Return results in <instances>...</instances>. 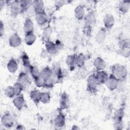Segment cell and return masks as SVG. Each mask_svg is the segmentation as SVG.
<instances>
[{
	"label": "cell",
	"instance_id": "33",
	"mask_svg": "<svg viewBox=\"0 0 130 130\" xmlns=\"http://www.w3.org/2000/svg\"><path fill=\"white\" fill-rule=\"evenodd\" d=\"M4 93L6 96L9 98H13L16 96L14 88L13 86H7L5 89Z\"/></svg>",
	"mask_w": 130,
	"mask_h": 130
},
{
	"label": "cell",
	"instance_id": "13",
	"mask_svg": "<svg viewBox=\"0 0 130 130\" xmlns=\"http://www.w3.org/2000/svg\"><path fill=\"white\" fill-rule=\"evenodd\" d=\"M107 37V30L105 27H101L96 32L95 40L98 44L103 43Z\"/></svg>",
	"mask_w": 130,
	"mask_h": 130
},
{
	"label": "cell",
	"instance_id": "32",
	"mask_svg": "<svg viewBox=\"0 0 130 130\" xmlns=\"http://www.w3.org/2000/svg\"><path fill=\"white\" fill-rule=\"evenodd\" d=\"M55 81L56 78L54 75H53L52 76L45 80L44 87H46L47 88H52L55 83Z\"/></svg>",
	"mask_w": 130,
	"mask_h": 130
},
{
	"label": "cell",
	"instance_id": "18",
	"mask_svg": "<svg viewBox=\"0 0 130 130\" xmlns=\"http://www.w3.org/2000/svg\"><path fill=\"white\" fill-rule=\"evenodd\" d=\"M17 82L25 88L29 84V78L28 75L24 72H20L18 77Z\"/></svg>",
	"mask_w": 130,
	"mask_h": 130
},
{
	"label": "cell",
	"instance_id": "5",
	"mask_svg": "<svg viewBox=\"0 0 130 130\" xmlns=\"http://www.w3.org/2000/svg\"><path fill=\"white\" fill-rule=\"evenodd\" d=\"M8 41L10 46L13 48L19 46L22 43L21 38L17 33H14L11 35Z\"/></svg>",
	"mask_w": 130,
	"mask_h": 130
},
{
	"label": "cell",
	"instance_id": "35",
	"mask_svg": "<svg viewBox=\"0 0 130 130\" xmlns=\"http://www.w3.org/2000/svg\"><path fill=\"white\" fill-rule=\"evenodd\" d=\"M28 70L31 76L34 79H35L40 76V72L39 71L37 67L34 66H31Z\"/></svg>",
	"mask_w": 130,
	"mask_h": 130
},
{
	"label": "cell",
	"instance_id": "11",
	"mask_svg": "<svg viewBox=\"0 0 130 130\" xmlns=\"http://www.w3.org/2000/svg\"><path fill=\"white\" fill-rule=\"evenodd\" d=\"M85 25L92 27L96 23V17L93 12H88L84 18Z\"/></svg>",
	"mask_w": 130,
	"mask_h": 130
},
{
	"label": "cell",
	"instance_id": "39",
	"mask_svg": "<svg viewBox=\"0 0 130 130\" xmlns=\"http://www.w3.org/2000/svg\"><path fill=\"white\" fill-rule=\"evenodd\" d=\"M125 80H118L116 89L118 91L122 92L124 90L125 86Z\"/></svg>",
	"mask_w": 130,
	"mask_h": 130
},
{
	"label": "cell",
	"instance_id": "30",
	"mask_svg": "<svg viewBox=\"0 0 130 130\" xmlns=\"http://www.w3.org/2000/svg\"><path fill=\"white\" fill-rule=\"evenodd\" d=\"M124 115V110L122 108L117 109L114 113L113 119L114 121H122Z\"/></svg>",
	"mask_w": 130,
	"mask_h": 130
},
{
	"label": "cell",
	"instance_id": "42",
	"mask_svg": "<svg viewBox=\"0 0 130 130\" xmlns=\"http://www.w3.org/2000/svg\"><path fill=\"white\" fill-rule=\"evenodd\" d=\"M113 127L115 129H122L123 127L122 121H115L113 124Z\"/></svg>",
	"mask_w": 130,
	"mask_h": 130
},
{
	"label": "cell",
	"instance_id": "38",
	"mask_svg": "<svg viewBox=\"0 0 130 130\" xmlns=\"http://www.w3.org/2000/svg\"><path fill=\"white\" fill-rule=\"evenodd\" d=\"M13 86V87L14 88V90H15L16 96L20 95L21 92H22V91H23V90L24 88L23 87V86L22 85H21L18 82H17L15 83H14V85Z\"/></svg>",
	"mask_w": 130,
	"mask_h": 130
},
{
	"label": "cell",
	"instance_id": "28",
	"mask_svg": "<svg viewBox=\"0 0 130 130\" xmlns=\"http://www.w3.org/2000/svg\"><path fill=\"white\" fill-rule=\"evenodd\" d=\"M36 40V36L33 33H29L25 34L24 37V41L25 44L28 46H31L35 42Z\"/></svg>",
	"mask_w": 130,
	"mask_h": 130
},
{
	"label": "cell",
	"instance_id": "29",
	"mask_svg": "<svg viewBox=\"0 0 130 130\" xmlns=\"http://www.w3.org/2000/svg\"><path fill=\"white\" fill-rule=\"evenodd\" d=\"M86 61V57L83 53H80L76 56V66L79 68L84 67Z\"/></svg>",
	"mask_w": 130,
	"mask_h": 130
},
{
	"label": "cell",
	"instance_id": "47",
	"mask_svg": "<svg viewBox=\"0 0 130 130\" xmlns=\"http://www.w3.org/2000/svg\"><path fill=\"white\" fill-rule=\"evenodd\" d=\"M16 129H24V128L23 127L22 125H20V124H19L17 125V126L16 127Z\"/></svg>",
	"mask_w": 130,
	"mask_h": 130
},
{
	"label": "cell",
	"instance_id": "45",
	"mask_svg": "<svg viewBox=\"0 0 130 130\" xmlns=\"http://www.w3.org/2000/svg\"><path fill=\"white\" fill-rule=\"evenodd\" d=\"M55 44V45H56L57 50L59 49H61L63 47V44L59 40H56Z\"/></svg>",
	"mask_w": 130,
	"mask_h": 130
},
{
	"label": "cell",
	"instance_id": "3",
	"mask_svg": "<svg viewBox=\"0 0 130 130\" xmlns=\"http://www.w3.org/2000/svg\"><path fill=\"white\" fill-rule=\"evenodd\" d=\"M10 9L12 16L17 17L19 14L22 13L21 1H13L10 5Z\"/></svg>",
	"mask_w": 130,
	"mask_h": 130
},
{
	"label": "cell",
	"instance_id": "20",
	"mask_svg": "<svg viewBox=\"0 0 130 130\" xmlns=\"http://www.w3.org/2000/svg\"><path fill=\"white\" fill-rule=\"evenodd\" d=\"M75 16L78 20H82L85 17V10L82 5H79L76 6L74 10Z\"/></svg>",
	"mask_w": 130,
	"mask_h": 130
},
{
	"label": "cell",
	"instance_id": "6",
	"mask_svg": "<svg viewBox=\"0 0 130 130\" xmlns=\"http://www.w3.org/2000/svg\"><path fill=\"white\" fill-rule=\"evenodd\" d=\"M118 80L112 74L109 76L106 82V85L110 91H113L116 89Z\"/></svg>",
	"mask_w": 130,
	"mask_h": 130
},
{
	"label": "cell",
	"instance_id": "43",
	"mask_svg": "<svg viewBox=\"0 0 130 130\" xmlns=\"http://www.w3.org/2000/svg\"><path fill=\"white\" fill-rule=\"evenodd\" d=\"M66 3L64 1H56L54 2V5L56 9L61 8Z\"/></svg>",
	"mask_w": 130,
	"mask_h": 130
},
{
	"label": "cell",
	"instance_id": "8",
	"mask_svg": "<svg viewBox=\"0 0 130 130\" xmlns=\"http://www.w3.org/2000/svg\"><path fill=\"white\" fill-rule=\"evenodd\" d=\"M52 70L56 81L57 80L58 81L61 80L63 78V72L59 64L57 62L53 63L52 64Z\"/></svg>",
	"mask_w": 130,
	"mask_h": 130
},
{
	"label": "cell",
	"instance_id": "12",
	"mask_svg": "<svg viewBox=\"0 0 130 130\" xmlns=\"http://www.w3.org/2000/svg\"><path fill=\"white\" fill-rule=\"evenodd\" d=\"M70 99L68 95L64 92L63 93L59 100V109H67L70 106Z\"/></svg>",
	"mask_w": 130,
	"mask_h": 130
},
{
	"label": "cell",
	"instance_id": "41",
	"mask_svg": "<svg viewBox=\"0 0 130 130\" xmlns=\"http://www.w3.org/2000/svg\"><path fill=\"white\" fill-rule=\"evenodd\" d=\"M119 46L120 49L129 48V42L128 39H123L119 42Z\"/></svg>",
	"mask_w": 130,
	"mask_h": 130
},
{
	"label": "cell",
	"instance_id": "26",
	"mask_svg": "<svg viewBox=\"0 0 130 130\" xmlns=\"http://www.w3.org/2000/svg\"><path fill=\"white\" fill-rule=\"evenodd\" d=\"M20 58H21L23 66L25 68L28 69L31 67V65L30 62L29 56L27 55V54L24 51L22 52L20 55Z\"/></svg>",
	"mask_w": 130,
	"mask_h": 130
},
{
	"label": "cell",
	"instance_id": "23",
	"mask_svg": "<svg viewBox=\"0 0 130 130\" xmlns=\"http://www.w3.org/2000/svg\"><path fill=\"white\" fill-rule=\"evenodd\" d=\"M45 48L48 53L50 54H54L58 51L55 44L50 40L45 43Z\"/></svg>",
	"mask_w": 130,
	"mask_h": 130
},
{
	"label": "cell",
	"instance_id": "46",
	"mask_svg": "<svg viewBox=\"0 0 130 130\" xmlns=\"http://www.w3.org/2000/svg\"><path fill=\"white\" fill-rule=\"evenodd\" d=\"M4 32V26L3 22L1 21V26H0V36L1 37H2L3 35Z\"/></svg>",
	"mask_w": 130,
	"mask_h": 130
},
{
	"label": "cell",
	"instance_id": "16",
	"mask_svg": "<svg viewBox=\"0 0 130 130\" xmlns=\"http://www.w3.org/2000/svg\"><path fill=\"white\" fill-rule=\"evenodd\" d=\"M93 65L95 70L97 71H99L105 69L106 67V63L102 58L98 57L93 61Z\"/></svg>",
	"mask_w": 130,
	"mask_h": 130
},
{
	"label": "cell",
	"instance_id": "10",
	"mask_svg": "<svg viewBox=\"0 0 130 130\" xmlns=\"http://www.w3.org/2000/svg\"><path fill=\"white\" fill-rule=\"evenodd\" d=\"M103 23L104 25V27L107 29H111L115 23V19L113 16L110 14H106L103 19Z\"/></svg>",
	"mask_w": 130,
	"mask_h": 130
},
{
	"label": "cell",
	"instance_id": "44",
	"mask_svg": "<svg viewBox=\"0 0 130 130\" xmlns=\"http://www.w3.org/2000/svg\"><path fill=\"white\" fill-rule=\"evenodd\" d=\"M92 31V27L85 25L83 27V32L86 36H90Z\"/></svg>",
	"mask_w": 130,
	"mask_h": 130
},
{
	"label": "cell",
	"instance_id": "14",
	"mask_svg": "<svg viewBox=\"0 0 130 130\" xmlns=\"http://www.w3.org/2000/svg\"><path fill=\"white\" fill-rule=\"evenodd\" d=\"M23 31L25 34L33 32L34 25L32 21L30 18H26L24 21L23 26Z\"/></svg>",
	"mask_w": 130,
	"mask_h": 130
},
{
	"label": "cell",
	"instance_id": "24",
	"mask_svg": "<svg viewBox=\"0 0 130 130\" xmlns=\"http://www.w3.org/2000/svg\"><path fill=\"white\" fill-rule=\"evenodd\" d=\"M130 7V3L128 1H123L119 2L118 6L119 11L122 14H125L128 12Z\"/></svg>",
	"mask_w": 130,
	"mask_h": 130
},
{
	"label": "cell",
	"instance_id": "27",
	"mask_svg": "<svg viewBox=\"0 0 130 130\" xmlns=\"http://www.w3.org/2000/svg\"><path fill=\"white\" fill-rule=\"evenodd\" d=\"M40 75L45 80L47 78L52 76L53 75V74L52 69H51L49 67H46L41 70V71H40Z\"/></svg>",
	"mask_w": 130,
	"mask_h": 130
},
{
	"label": "cell",
	"instance_id": "15",
	"mask_svg": "<svg viewBox=\"0 0 130 130\" xmlns=\"http://www.w3.org/2000/svg\"><path fill=\"white\" fill-rule=\"evenodd\" d=\"M54 124L56 127H62L66 124V118L64 115L61 113H59L54 118Z\"/></svg>",
	"mask_w": 130,
	"mask_h": 130
},
{
	"label": "cell",
	"instance_id": "17",
	"mask_svg": "<svg viewBox=\"0 0 130 130\" xmlns=\"http://www.w3.org/2000/svg\"><path fill=\"white\" fill-rule=\"evenodd\" d=\"M95 76L99 84H105L109 77L107 72L104 70L97 71V73Z\"/></svg>",
	"mask_w": 130,
	"mask_h": 130
},
{
	"label": "cell",
	"instance_id": "40",
	"mask_svg": "<svg viewBox=\"0 0 130 130\" xmlns=\"http://www.w3.org/2000/svg\"><path fill=\"white\" fill-rule=\"evenodd\" d=\"M118 53H119L121 55L123 56L124 57H128L130 54L129 48L119 49L118 51Z\"/></svg>",
	"mask_w": 130,
	"mask_h": 130
},
{
	"label": "cell",
	"instance_id": "7",
	"mask_svg": "<svg viewBox=\"0 0 130 130\" xmlns=\"http://www.w3.org/2000/svg\"><path fill=\"white\" fill-rule=\"evenodd\" d=\"M35 19L37 23L40 26H43L46 24L48 20V17L47 14L44 11L36 13Z\"/></svg>",
	"mask_w": 130,
	"mask_h": 130
},
{
	"label": "cell",
	"instance_id": "9",
	"mask_svg": "<svg viewBox=\"0 0 130 130\" xmlns=\"http://www.w3.org/2000/svg\"><path fill=\"white\" fill-rule=\"evenodd\" d=\"M13 103L14 107L18 110H21L25 105V99L21 94L16 96L13 99Z\"/></svg>",
	"mask_w": 130,
	"mask_h": 130
},
{
	"label": "cell",
	"instance_id": "36",
	"mask_svg": "<svg viewBox=\"0 0 130 130\" xmlns=\"http://www.w3.org/2000/svg\"><path fill=\"white\" fill-rule=\"evenodd\" d=\"M87 73L88 72L86 69L83 67L80 68L76 72V77L79 79H84L87 76Z\"/></svg>",
	"mask_w": 130,
	"mask_h": 130
},
{
	"label": "cell",
	"instance_id": "4",
	"mask_svg": "<svg viewBox=\"0 0 130 130\" xmlns=\"http://www.w3.org/2000/svg\"><path fill=\"white\" fill-rule=\"evenodd\" d=\"M1 122L4 126L9 128L13 126L14 120L12 115L8 112L4 114L2 117Z\"/></svg>",
	"mask_w": 130,
	"mask_h": 130
},
{
	"label": "cell",
	"instance_id": "2",
	"mask_svg": "<svg viewBox=\"0 0 130 130\" xmlns=\"http://www.w3.org/2000/svg\"><path fill=\"white\" fill-rule=\"evenodd\" d=\"M99 84L94 75H89L87 79V89L91 93H95L97 91Z\"/></svg>",
	"mask_w": 130,
	"mask_h": 130
},
{
	"label": "cell",
	"instance_id": "25",
	"mask_svg": "<svg viewBox=\"0 0 130 130\" xmlns=\"http://www.w3.org/2000/svg\"><path fill=\"white\" fill-rule=\"evenodd\" d=\"M41 94V92H40L39 90L34 89L30 91L29 96L31 101L35 104H37L40 102Z\"/></svg>",
	"mask_w": 130,
	"mask_h": 130
},
{
	"label": "cell",
	"instance_id": "1",
	"mask_svg": "<svg viewBox=\"0 0 130 130\" xmlns=\"http://www.w3.org/2000/svg\"><path fill=\"white\" fill-rule=\"evenodd\" d=\"M111 72V74L118 80L126 79L127 75V71L126 67L121 64H115L112 66Z\"/></svg>",
	"mask_w": 130,
	"mask_h": 130
},
{
	"label": "cell",
	"instance_id": "19",
	"mask_svg": "<svg viewBox=\"0 0 130 130\" xmlns=\"http://www.w3.org/2000/svg\"><path fill=\"white\" fill-rule=\"evenodd\" d=\"M76 56L75 54H71L68 55L66 58V64L71 71H73L76 66Z\"/></svg>",
	"mask_w": 130,
	"mask_h": 130
},
{
	"label": "cell",
	"instance_id": "37",
	"mask_svg": "<svg viewBox=\"0 0 130 130\" xmlns=\"http://www.w3.org/2000/svg\"><path fill=\"white\" fill-rule=\"evenodd\" d=\"M45 82V79L42 77H41L40 75L38 77L34 79V82L36 86L39 88L44 87Z\"/></svg>",
	"mask_w": 130,
	"mask_h": 130
},
{
	"label": "cell",
	"instance_id": "21",
	"mask_svg": "<svg viewBox=\"0 0 130 130\" xmlns=\"http://www.w3.org/2000/svg\"><path fill=\"white\" fill-rule=\"evenodd\" d=\"M44 7V3L43 1L38 0V1H33L32 8L35 14L43 11Z\"/></svg>",
	"mask_w": 130,
	"mask_h": 130
},
{
	"label": "cell",
	"instance_id": "34",
	"mask_svg": "<svg viewBox=\"0 0 130 130\" xmlns=\"http://www.w3.org/2000/svg\"><path fill=\"white\" fill-rule=\"evenodd\" d=\"M51 96L48 92H41L40 102L43 104L49 103L50 101Z\"/></svg>",
	"mask_w": 130,
	"mask_h": 130
},
{
	"label": "cell",
	"instance_id": "31",
	"mask_svg": "<svg viewBox=\"0 0 130 130\" xmlns=\"http://www.w3.org/2000/svg\"><path fill=\"white\" fill-rule=\"evenodd\" d=\"M52 34V29L49 27H46L43 30L42 35V40L44 42L46 43L50 41V38Z\"/></svg>",
	"mask_w": 130,
	"mask_h": 130
},
{
	"label": "cell",
	"instance_id": "22",
	"mask_svg": "<svg viewBox=\"0 0 130 130\" xmlns=\"http://www.w3.org/2000/svg\"><path fill=\"white\" fill-rule=\"evenodd\" d=\"M7 68L9 72L11 73H15L18 68V63L14 58H11L8 62Z\"/></svg>",
	"mask_w": 130,
	"mask_h": 130
}]
</instances>
